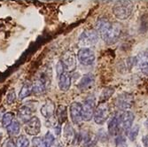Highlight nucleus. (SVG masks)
I'll list each match as a JSON object with an SVG mask.
<instances>
[{"instance_id":"1","label":"nucleus","mask_w":148,"mask_h":147,"mask_svg":"<svg viewBox=\"0 0 148 147\" xmlns=\"http://www.w3.org/2000/svg\"><path fill=\"white\" fill-rule=\"evenodd\" d=\"M96 29L104 42L108 44H115L121 36V29L119 27L104 18L97 21Z\"/></svg>"},{"instance_id":"2","label":"nucleus","mask_w":148,"mask_h":147,"mask_svg":"<svg viewBox=\"0 0 148 147\" xmlns=\"http://www.w3.org/2000/svg\"><path fill=\"white\" fill-rule=\"evenodd\" d=\"M133 9L134 5L131 1H117L113 6V13L117 19L124 21L132 14Z\"/></svg>"},{"instance_id":"3","label":"nucleus","mask_w":148,"mask_h":147,"mask_svg":"<svg viewBox=\"0 0 148 147\" xmlns=\"http://www.w3.org/2000/svg\"><path fill=\"white\" fill-rule=\"evenodd\" d=\"M110 111H109V106L106 102L105 103H99V105L95 108L93 114V118L95 122L99 125L104 124L107 119L109 118Z\"/></svg>"},{"instance_id":"4","label":"nucleus","mask_w":148,"mask_h":147,"mask_svg":"<svg viewBox=\"0 0 148 147\" xmlns=\"http://www.w3.org/2000/svg\"><path fill=\"white\" fill-rule=\"evenodd\" d=\"M50 87V80L47 75H41L33 83V92L36 95L44 94Z\"/></svg>"},{"instance_id":"5","label":"nucleus","mask_w":148,"mask_h":147,"mask_svg":"<svg viewBox=\"0 0 148 147\" xmlns=\"http://www.w3.org/2000/svg\"><path fill=\"white\" fill-rule=\"evenodd\" d=\"M77 58L82 65L91 66L95 61V53L91 49L84 47L79 50L77 53Z\"/></svg>"},{"instance_id":"6","label":"nucleus","mask_w":148,"mask_h":147,"mask_svg":"<svg viewBox=\"0 0 148 147\" xmlns=\"http://www.w3.org/2000/svg\"><path fill=\"white\" fill-rule=\"evenodd\" d=\"M134 104V97L130 93H122L115 98V105L121 110L130 109Z\"/></svg>"},{"instance_id":"7","label":"nucleus","mask_w":148,"mask_h":147,"mask_svg":"<svg viewBox=\"0 0 148 147\" xmlns=\"http://www.w3.org/2000/svg\"><path fill=\"white\" fill-rule=\"evenodd\" d=\"M71 121L75 125H80L84 121L83 119V105L78 102H73L69 107Z\"/></svg>"},{"instance_id":"8","label":"nucleus","mask_w":148,"mask_h":147,"mask_svg":"<svg viewBox=\"0 0 148 147\" xmlns=\"http://www.w3.org/2000/svg\"><path fill=\"white\" fill-rule=\"evenodd\" d=\"M134 113L130 111H124L121 114H119V125L120 129H122L125 132H129L131 129L133 122H134Z\"/></svg>"},{"instance_id":"9","label":"nucleus","mask_w":148,"mask_h":147,"mask_svg":"<svg viewBox=\"0 0 148 147\" xmlns=\"http://www.w3.org/2000/svg\"><path fill=\"white\" fill-rule=\"evenodd\" d=\"M83 105V119L85 122H89L93 118L94 111H95V98L89 97L84 102Z\"/></svg>"},{"instance_id":"10","label":"nucleus","mask_w":148,"mask_h":147,"mask_svg":"<svg viewBox=\"0 0 148 147\" xmlns=\"http://www.w3.org/2000/svg\"><path fill=\"white\" fill-rule=\"evenodd\" d=\"M99 40V35L96 30L84 31L79 37V42L83 46H90L95 44Z\"/></svg>"},{"instance_id":"11","label":"nucleus","mask_w":148,"mask_h":147,"mask_svg":"<svg viewBox=\"0 0 148 147\" xmlns=\"http://www.w3.org/2000/svg\"><path fill=\"white\" fill-rule=\"evenodd\" d=\"M25 131L29 136H37L41 131V122L36 116H33L25 125Z\"/></svg>"},{"instance_id":"12","label":"nucleus","mask_w":148,"mask_h":147,"mask_svg":"<svg viewBox=\"0 0 148 147\" xmlns=\"http://www.w3.org/2000/svg\"><path fill=\"white\" fill-rule=\"evenodd\" d=\"M65 70L68 72H73L76 68V59L73 52H68L63 56L61 60Z\"/></svg>"},{"instance_id":"13","label":"nucleus","mask_w":148,"mask_h":147,"mask_svg":"<svg viewBox=\"0 0 148 147\" xmlns=\"http://www.w3.org/2000/svg\"><path fill=\"white\" fill-rule=\"evenodd\" d=\"M94 83H95V77H94L92 74L89 73L83 76V78L79 82L77 87L82 91H85L90 90L94 85Z\"/></svg>"},{"instance_id":"14","label":"nucleus","mask_w":148,"mask_h":147,"mask_svg":"<svg viewBox=\"0 0 148 147\" xmlns=\"http://www.w3.org/2000/svg\"><path fill=\"white\" fill-rule=\"evenodd\" d=\"M56 105L52 101L49 100L47 101L44 105L41 107V114L46 118V119H51V117L54 116L56 113Z\"/></svg>"},{"instance_id":"15","label":"nucleus","mask_w":148,"mask_h":147,"mask_svg":"<svg viewBox=\"0 0 148 147\" xmlns=\"http://www.w3.org/2000/svg\"><path fill=\"white\" fill-rule=\"evenodd\" d=\"M59 87L62 91H68L71 86V75L68 72H64L59 77Z\"/></svg>"},{"instance_id":"16","label":"nucleus","mask_w":148,"mask_h":147,"mask_svg":"<svg viewBox=\"0 0 148 147\" xmlns=\"http://www.w3.org/2000/svg\"><path fill=\"white\" fill-rule=\"evenodd\" d=\"M119 125V114L115 113L108 122V132L111 136H117L120 131Z\"/></svg>"},{"instance_id":"17","label":"nucleus","mask_w":148,"mask_h":147,"mask_svg":"<svg viewBox=\"0 0 148 147\" xmlns=\"http://www.w3.org/2000/svg\"><path fill=\"white\" fill-rule=\"evenodd\" d=\"M33 110L28 105H23L19 109L18 112V118L21 120L22 122L27 123L29 120L33 117Z\"/></svg>"},{"instance_id":"18","label":"nucleus","mask_w":148,"mask_h":147,"mask_svg":"<svg viewBox=\"0 0 148 147\" xmlns=\"http://www.w3.org/2000/svg\"><path fill=\"white\" fill-rule=\"evenodd\" d=\"M55 113H56L57 122L60 125L66 122V120H68V108H66V105H59Z\"/></svg>"},{"instance_id":"19","label":"nucleus","mask_w":148,"mask_h":147,"mask_svg":"<svg viewBox=\"0 0 148 147\" xmlns=\"http://www.w3.org/2000/svg\"><path fill=\"white\" fill-rule=\"evenodd\" d=\"M32 92H33V83L30 81L25 82L19 93V99L20 100L25 99L27 97H29Z\"/></svg>"},{"instance_id":"20","label":"nucleus","mask_w":148,"mask_h":147,"mask_svg":"<svg viewBox=\"0 0 148 147\" xmlns=\"http://www.w3.org/2000/svg\"><path fill=\"white\" fill-rule=\"evenodd\" d=\"M7 133L10 137H16L20 134V131H21V125L19 123L18 121L14 120L7 128Z\"/></svg>"},{"instance_id":"21","label":"nucleus","mask_w":148,"mask_h":147,"mask_svg":"<svg viewBox=\"0 0 148 147\" xmlns=\"http://www.w3.org/2000/svg\"><path fill=\"white\" fill-rule=\"evenodd\" d=\"M80 140H82L84 142V145L86 147H95L98 139L94 135L88 134V135L84 136L83 138L80 137Z\"/></svg>"},{"instance_id":"22","label":"nucleus","mask_w":148,"mask_h":147,"mask_svg":"<svg viewBox=\"0 0 148 147\" xmlns=\"http://www.w3.org/2000/svg\"><path fill=\"white\" fill-rule=\"evenodd\" d=\"M138 65L140 71L145 75H148V58L142 54V58L138 59Z\"/></svg>"},{"instance_id":"23","label":"nucleus","mask_w":148,"mask_h":147,"mask_svg":"<svg viewBox=\"0 0 148 147\" xmlns=\"http://www.w3.org/2000/svg\"><path fill=\"white\" fill-rule=\"evenodd\" d=\"M114 88H111V87H107V88H105L103 90H102V93L100 95V100H99V103H105L108 100L112 95L114 94Z\"/></svg>"},{"instance_id":"24","label":"nucleus","mask_w":148,"mask_h":147,"mask_svg":"<svg viewBox=\"0 0 148 147\" xmlns=\"http://www.w3.org/2000/svg\"><path fill=\"white\" fill-rule=\"evenodd\" d=\"M14 116L15 114L12 112H7L3 114L2 117V124L5 128H7L13 121H14Z\"/></svg>"},{"instance_id":"25","label":"nucleus","mask_w":148,"mask_h":147,"mask_svg":"<svg viewBox=\"0 0 148 147\" xmlns=\"http://www.w3.org/2000/svg\"><path fill=\"white\" fill-rule=\"evenodd\" d=\"M139 125H135L134 127H131V129L129 130L128 132V137H129V139H130L131 141H135L137 137L138 136V133H139Z\"/></svg>"},{"instance_id":"26","label":"nucleus","mask_w":148,"mask_h":147,"mask_svg":"<svg viewBox=\"0 0 148 147\" xmlns=\"http://www.w3.org/2000/svg\"><path fill=\"white\" fill-rule=\"evenodd\" d=\"M15 146L16 147H29V140L24 135L20 136L15 143Z\"/></svg>"},{"instance_id":"27","label":"nucleus","mask_w":148,"mask_h":147,"mask_svg":"<svg viewBox=\"0 0 148 147\" xmlns=\"http://www.w3.org/2000/svg\"><path fill=\"white\" fill-rule=\"evenodd\" d=\"M64 136L66 139H69V140H73L75 137V133H74V129L73 128L70 126L69 123H66V125L64 128Z\"/></svg>"},{"instance_id":"28","label":"nucleus","mask_w":148,"mask_h":147,"mask_svg":"<svg viewBox=\"0 0 148 147\" xmlns=\"http://www.w3.org/2000/svg\"><path fill=\"white\" fill-rule=\"evenodd\" d=\"M43 141H44V143L47 146L51 147V146H52L53 144H54V143H55V137H54V136H53L51 132H47L46 134H45V137H44V139H43Z\"/></svg>"},{"instance_id":"29","label":"nucleus","mask_w":148,"mask_h":147,"mask_svg":"<svg viewBox=\"0 0 148 147\" xmlns=\"http://www.w3.org/2000/svg\"><path fill=\"white\" fill-rule=\"evenodd\" d=\"M115 147H127V141H126L125 137L120 135L116 137Z\"/></svg>"},{"instance_id":"30","label":"nucleus","mask_w":148,"mask_h":147,"mask_svg":"<svg viewBox=\"0 0 148 147\" xmlns=\"http://www.w3.org/2000/svg\"><path fill=\"white\" fill-rule=\"evenodd\" d=\"M56 72H57L58 77H59L61 74H63V73L65 72V68H64V66H63L61 60L59 61L58 64H57V66H56Z\"/></svg>"},{"instance_id":"31","label":"nucleus","mask_w":148,"mask_h":147,"mask_svg":"<svg viewBox=\"0 0 148 147\" xmlns=\"http://www.w3.org/2000/svg\"><path fill=\"white\" fill-rule=\"evenodd\" d=\"M15 98H16V95H15L14 91H11L10 93H8V95L6 97V101L8 104L11 105L15 101Z\"/></svg>"},{"instance_id":"32","label":"nucleus","mask_w":148,"mask_h":147,"mask_svg":"<svg viewBox=\"0 0 148 147\" xmlns=\"http://www.w3.org/2000/svg\"><path fill=\"white\" fill-rule=\"evenodd\" d=\"M42 142H43L42 138H40V137H34V138L32 139L33 147H39Z\"/></svg>"},{"instance_id":"33","label":"nucleus","mask_w":148,"mask_h":147,"mask_svg":"<svg viewBox=\"0 0 148 147\" xmlns=\"http://www.w3.org/2000/svg\"><path fill=\"white\" fill-rule=\"evenodd\" d=\"M5 147H16V146H15L14 142H13L12 139H10V140L6 143V146H5Z\"/></svg>"},{"instance_id":"34","label":"nucleus","mask_w":148,"mask_h":147,"mask_svg":"<svg viewBox=\"0 0 148 147\" xmlns=\"http://www.w3.org/2000/svg\"><path fill=\"white\" fill-rule=\"evenodd\" d=\"M53 147H63V145L60 143H57V144L54 143V144H53Z\"/></svg>"},{"instance_id":"35","label":"nucleus","mask_w":148,"mask_h":147,"mask_svg":"<svg viewBox=\"0 0 148 147\" xmlns=\"http://www.w3.org/2000/svg\"><path fill=\"white\" fill-rule=\"evenodd\" d=\"M39 147H49V146H47V145L44 143V141H43V142L41 143V144H40V146H39Z\"/></svg>"},{"instance_id":"36","label":"nucleus","mask_w":148,"mask_h":147,"mask_svg":"<svg viewBox=\"0 0 148 147\" xmlns=\"http://www.w3.org/2000/svg\"><path fill=\"white\" fill-rule=\"evenodd\" d=\"M143 54H144L145 57H147V58H148V49H146V50H145V51L143 53Z\"/></svg>"},{"instance_id":"37","label":"nucleus","mask_w":148,"mask_h":147,"mask_svg":"<svg viewBox=\"0 0 148 147\" xmlns=\"http://www.w3.org/2000/svg\"><path fill=\"white\" fill-rule=\"evenodd\" d=\"M138 147H140V146H139V145H138Z\"/></svg>"}]
</instances>
